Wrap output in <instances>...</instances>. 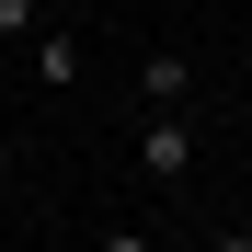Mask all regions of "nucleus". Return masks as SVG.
Returning <instances> with one entry per match:
<instances>
[{"instance_id": "obj_5", "label": "nucleus", "mask_w": 252, "mask_h": 252, "mask_svg": "<svg viewBox=\"0 0 252 252\" xmlns=\"http://www.w3.org/2000/svg\"><path fill=\"white\" fill-rule=\"evenodd\" d=\"M103 252H149V229H103Z\"/></svg>"}, {"instance_id": "obj_3", "label": "nucleus", "mask_w": 252, "mask_h": 252, "mask_svg": "<svg viewBox=\"0 0 252 252\" xmlns=\"http://www.w3.org/2000/svg\"><path fill=\"white\" fill-rule=\"evenodd\" d=\"M34 80H46V92H69V80H80V34L34 23Z\"/></svg>"}, {"instance_id": "obj_1", "label": "nucleus", "mask_w": 252, "mask_h": 252, "mask_svg": "<svg viewBox=\"0 0 252 252\" xmlns=\"http://www.w3.org/2000/svg\"><path fill=\"white\" fill-rule=\"evenodd\" d=\"M184 160H195V103L138 126V172H149V184H184Z\"/></svg>"}, {"instance_id": "obj_4", "label": "nucleus", "mask_w": 252, "mask_h": 252, "mask_svg": "<svg viewBox=\"0 0 252 252\" xmlns=\"http://www.w3.org/2000/svg\"><path fill=\"white\" fill-rule=\"evenodd\" d=\"M34 23H46V0H0V34L12 46H34Z\"/></svg>"}, {"instance_id": "obj_6", "label": "nucleus", "mask_w": 252, "mask_h": 252, "mask_svg": "<svg viewBox=\"0 0 252 252\" xmlns=\"http://www.w3.org/2000/svg\"><path fill=\"white\" fill-rule=\"evenodd\" d=\"M0 172H12V138H0Z\"/></svg>"}, {"instance_id": "obj_2", "label": "nucleus", "mask_w": 252, "mask_h": 252, "mask_svg": "<svg viewBox=\"0 0 252 252\" xmlns=\"http://www.w3.org/2000/svg\"><path fill=\"white\" fill-rule=\"evenodd\" d=\"M184 92H195L184 58H172V46H149V58H138V103H149V115H184Z\"/></svg>"}]
</instances>
